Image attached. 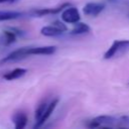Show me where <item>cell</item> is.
<instances>
[{
	"label": "cell",
	"instance_id": "obj_1",
	"mask_svg": "<svg viewBox=\"0 0 129 129\" xmlns=\"http://www.w3.org/2000/svg\"><path fill=\"white\" fill-rule=\"evenodd\" d=\"M89 128H127L129 127V116H98L87 124Z\"/></svg>",
	"mask_w": 129,
	"mask_h": 129
},
{
	"label": "cell",
	"instance_id": "obj_2",
	"mask_svg": "<svg viewBox=\"0 0 129 129\" xmlns=\"http://www.w3.org/2000/svg\"><path fill=\"white\" fill-rule=\"evenodd\" d=\"M129 50V39H119L114 40L111 46L104 53L105 59H110L116 55L122 54Z\"/></svg>",
	"mask_w": 129,
	"mask_h": 129
},
{
	"label": "cell",
	"instance_id": "obj_3",
	"mask_svg": "<svg viewBox=\"0 0 129 129\" xmlns=\"http://www.w3.org/2000/svg\"><path fill=\"white\" fill-rule=\"evenodd\" d=\"M67 30H68L67 25L63 22L56 20L52 22L50 25L43 26L40 29V33L44 36H57V35H61Z\"/></svg>",
	"mask_w": 129,
	"mask_h": 129
},
{
	"label": "cell",
	"instance_id": "obj_4",
	"mask_svg": "<svg viewBox=\"0 0 129 129\" xmlns=\"http://www.w3.org/2000/svg\"><path fill=\"white\" fill-rule=\"evenodd\" d=\"M60 17H61L63 22L72 23V24H75V23L79 22L80 19H81V15H80V12H79L78 8H76L74 6H71V5L66 7L62 10Z\"/></svg>",
	"mask_w": 129,
	"mask_h": 129
},
{
	"label": "cell",
	"instance_id": "obj_5",
	"mask_svg": "<svg viewBox=\"0 0 129 129\" xmlns=\"http://www.w3.org/2000/svg\"><path fill=\"white\" fill-rule=\"evenodd\" d=\"M28 47L29 46L21 47V48L13 50L12 52L7 54L5 57H3L0 60V64L7 63V62H12V61H17V60H20V59H23V58L29 56V54H28Z\"/></svg>",
	"mask_w": 129,
	"mask_h": 129
},
{
	"label": "cell",
	"instance_id": "obj_6",
	"mask_svg": "<svg viewBox=\"0 0 129 129\" xmlns=\"http://www.w3.org/2000/svg\"><path fill=\"white\" fill-rule=\"evenodd\" d=\"M104 9H105V4L104 3H101V2H89L84 6L83 11H84L85 15H87V16L96 17Z\"/></svg>",
	"mask_w": 129,
	"mask_h": 129
},
{
	"label": "cell",
	"instance_id": "obj_7",
	"mask_svg": "<svg viewBox=\"0 0 129 129\" xmlns=\"http://www.w3.org/2000/svg\"><path fill=\"white\" fill-rule=\"evenodd\" d=\"M58 104V99H53L51 102H49L48 103V106H47V108H46V110L44 111V113H43V115H42V117L37 121V122H35V124H34V128H39V127H41L45 122H46V120L50 117V115L52 114V112L54 111V109H55V107H56V105Z\"/></svg>",
	"mask_w": 129,
	"mask_h": 129
},
{
	"label": "cell",
	"instance_id": "obj_8",
	"mask_svg": "<svg viewBox=\"0 0 129 129\" xmlns=\"http://www.w3.org/2000/svg\"><path fill=\"white\" fill-rule=\"evenodd\" d=\"M70 5H71L70 3H62L61 5L54 7V8H38V9H34L32 11V13L37 16H44V15H48V14H57Z\"/></svg>",
	"mask_w": 129,
	"mask_h": 129
},
{
	"label": "cell",
	"instance_id": "obj_9",
	"mask_svg": "<svg viewBox=\"0 0 129 129\" xmlns=\"http://www.w3.org/2000/svg\"><path fill=\"white\" fill-rule=\"evenodd\" d=\"M23 32L19 29H16L14 27L9 28L8 30H4L3 31V44L4 45H9L11 43H13L16 40V36L17 35H22Z\"/></svg>",
	"mask_w": 129,
	"mask_h": 129
},
{
	"label": "cell",
	"instance_id": "obj_10",
	"mask_svg": "<svg viewBox=\"0 0 129 129\" xmlns=\"http://www.w3.org/2000/svg\"><path fill=\"white\" fill-rule=\"evenodd\" d=\"M56 50L55 46L47 45V46H34L28 47V54L29 55H35V54H52Z\"/></svg>",
	"mask_w": 129,
	"mask_h": 129
},
{
	"label": "cell",
	"instance_id": "obj_11",
	"mask_svg": "<svg viewBox=\"0 0 129 129\" xmlns=\"http://www.w3.org/2000/svg\"><path fill=\"white\" fill-rule=\"evenodd\" d=\"M27 120H28V118H27L26 113H24L22 111L16 112L12 117V121H13L14 127L16 129H23L27 124Z\"/></svg>",
	"mask_w": 129,
	"mask_h": 129
},
{
	"label": "cell",
	"instance_id": "obj_12",
	"mask_svg": "<svg viewBox=\"0 0 129 129\" xmlns=\"http://www.w3.org/2000/svg\"><path fill=\"white\" fill-rule=\"evenodd\" d=\"M26 72H27L26 69L17 68V69H14L13 71L8 72V73H6L5 75H3V79H5V80H7V81H13V80L19 79L20 77L24 76V75L26 74Z\"/></svg>",
	"mask_w": 129,
	"mask_h": 129
},
{
	"label": "cell",
	"instance_id": "obj_13",
	"mask_svg": "<svg viewBox=\"0 0 129 129\" xmlns=\"http://www.w3.org/2000/svg\"><path fill=\"white\" fill-rule=\"evenodd\" d=\"M24 15L23 12L19 11H0V21H6V20H13L20 18Z\"/></svg>",
	"mask_w": 129,
	"mask_h": 129
},
{
	"label": "cell",
	"instance_id": "obj_14",
	"mask_svg": "<svg viewBox=\"0 0 129 129\" xmlns=\"http://www.w3.org/2000/svg\"><path fill=\"white\" fill-rule=\"evenodd\" d=\"M91 28L88 24L86 23H83V22H77L75 23V26L74 28L71 30V34L73 35H80V34H85V33H88L90 32Z\"/></svg>",
	"mask_w": 129,
	"mask_h": 129
},
{
	"label": "cell",
	"instance_id": "obj_15",
	"mask_svg": "<svg viewBox=\"0 0 129 129\" xmlns=\"http://www.w3.org/2000/svg\"><path fill=\"white\" fill-rule=\"evenodd\" d=\"M47 106H48V102H47L46 100H44V101H42V102H40V103L38 104L37 108L35 109V114H34L35 122H37V121L42 117V115H43L44 111L46 110Z\"/></svg>",
	"mask_w": 129,
	"mask_h": 129
},
{
	"label": "cell",
	"instance_id": "obj_16",
	"mask_svg": "<svg viewBox=\"0 0 129 129\" xmlns=\"http://www.w3.org/2000/svg\"><path fill=\"white\" fill-rule=\"evenodd\" d=\"M18 0H0V4L2 3H13V2H16Z\"/></svg>",
	"mask_w": 129,
	"mask_h": 129
},
{
	"label": "cell",
	"instance_id": "obj_17",
	"mask_svg": "<svg viewBox=\"0 0 129 129\" xmlns=\"http://www.w3.org/2000/svg\"><path fill=\"white\" fill-rule=\"evenodd\" d=\"M109 2H112V3H116V2H118L119 0H108Z\"/></svg>",
	"mask_w": 129,
	"mask_h": 129
},
{
	"label": "cell",
	"instance_id": "obj_18",
	"mask_svg": "<svg viewBox=\"0 0 129 129\" xmlns=\"http://www.w3.org/2000/svg\"><path fill=\"white\" fill-rule=\"evenodd\" d=\"M128 16H129V12H128Z\"/></svg>",
	"mask_w": 129,
	"mask_h": 129
}]
</instances>
